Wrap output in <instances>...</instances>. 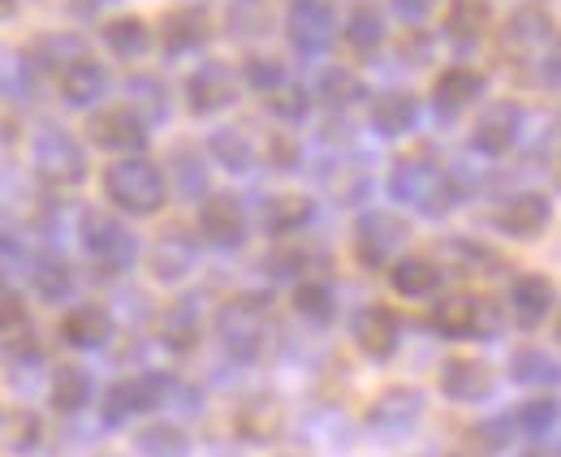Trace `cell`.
<instances>
[{
	"label": "cell",
	"mask_w": 561,
	"mask_h": 457,
	"mask_svg": "<svg viewBox=\"0 0 561 457\" xmlns=\"http://www.w3.org/2000/svg\"><path fill=\"white\" fill-rule=\"evenodd\" d=\"M208 151H211V160H216L220 169H229V173H247V169L260 160V142H255V134L247 130V126H225V130H216L208 138Z\"/></svg>",
	"instance_id": "83f0119b"
},
{
	"label": "cell",
	"mask_w": 561,
	"mask_h": 457,
	"mask_svg": "<svg viewBox=\"0 0 561 457\" xmlns=\"http://www.w3.org/2000/svg\"><path fill=\"white\" fill-rule=\"evenodd\" d=\"M238 432L251 441V445H268L280 436V401L277 397H251L242 410H238Z\"/></svg>",
	"instance_id": "4dcf8cb0"
},
{
	"label": "cell",
	"mask_w": 561,
	"mask_h": 457,
	"mask_svg": "<svg viewBox=\"0 0 561 457\" xmlns=\"http://www.w3.org/2000/svg\"><path fill=\"white\" fill-rule=\"evenodd\" d=\"M160 345L173 350V354H191L199 345V316H195L191 302H173L160 316Z\"/></svg>",
	"instance_id": "8d00e7d4"
},
{
	"label": "cell",
	"mask_w": 561,
	"mask_h": 457,
	"mask_svg": "<svg viewBox=\"0 0 561 457\" xmlns=\"http://www.w3.org/2000/svg\"><path fill=\"white\" fill-rule=\"evenodd\" d=\"M389 195L398 203H411L420 207L423 216H445L454 203H458V182L427 156V151H415V156H402L393 169H389Z\"/></svg>",
	"instance_id": "7a4b0ae2"
},
{
	"label": "cell",
	"mask_w": 561,
	"mask_h": 457,
	"mask_svg": "<svg viewBox=\"0 0 561 457\" xmlns=\"http://www.w3.org/2000/svg\"><path fill=\"white\" fill-rule=\"evenodd\" d=\"M268 267H273L277 276H298V272L307 267V251H277V255L268 260Z\"/></svg>",
	"instance_id": "f5cc1de1"
},
{
	"label": "cell",
	"mask_w": 561,
	"mask_h": 457,
	"mask_svg": "<svg viewBox=\"0 0 561 457\" xmlns=\"http://www.w3.org/2000/svg\"><path fill=\"white\" fill-rule=\"evenodd\" d=\"M91 142L117 156H142L147 147V122L135 104H117L91 117Z\"/></svg>",
	"instance_id": "30bf717a"
},
{
	"label": "cell",
	"mask_w": 561,
	"mask_h": 457,
	"mask_svg": "<svg viewBox=\"0 0 561 457\" xmlns=\"http://www.w3.org/2000/svg\"><path fill=\"white\" fill-rule=\"evenodd\" d=\"M346 44L354 57H376L385 48V18L376 4H354L346 22Z\"/></svg>",
	"instance_id": "e575fe53"
},
{
	"label": "cell",
	"mask_w": 561,
	"mask_h": 457,
	"mask_svg": "<svg viewBox=\"0 0 561 457\" xmlns=\"http://www.w3.org/2000/svg\"><path fill=\"white\" fill-rule=\"evenodd\" d=\"M91 4H100V0H91Z\"/></svg>",
	"instance_id": "680465c9"
},
{
	"label": "cell",
	"mask_w": 561,
	"mask_h": 457,
	"mask_svg": "<svg viewBox=\"0 0 561 457\" xmlns=\"http://www.w3.org/2000/svg\"><path fill=\"white\" fill-rule=\"evenodd\" d=\"M354 345L367 354V358H393L398 354V341H402V324L389 307H363L354 316Z\"/></svg>",
	"instance_id": "ffe728a7"
},
{
	"label": "cell",
	"mask_w": 561,
	"mask_h": 457,
	"mask_svg": "<svg viewBox=\"0 0 561 457\" xmlns=\"http://www.w3.org/2000/svg\"><path fill=\"white\" fill-rule=\"evenodd\" d=\"M420 126V100L411 91H380L371 100V130L385 138H402Z\"/></svg>",
	"instance_id": "603a6c76"
},
{
	"label": "cell",
	"mask_w": 561,
	"mask_h": 457,
	"mask_svg": "<svg viewBox=\"0 0 561 457\" xmlns=\"http://www.w3.org/2000/svg\"><path fill=\"white\" fill-rule=\"evenodd\" d=\"M130 91H135V100L147 104L142 122H147V117H164V113H169V104H164V87H160L156 78H135V82H130Z\"/></svg>",
	"instance_id": "f907efd6"
},
{
	"label": "cell",
	"mask_w": 561,
	"mask_h": 457,
	"mask_svg": "<svg viewBox=\"0 0 561 457\" xmlns=\"http://www.w3.org/2000/svg\"><path fill=\"white\" fill-rule=\"evenodd\" d=\"M484 91H489V78H484L480 69L449 66L440 78H436V87H432V108H436V113H445V117H454V113L471 108Z\"/></svg>",
	"instance_id": "44dd1931"
},
{
	"label": "cell",
	"mask_w": 561,
	"mask_h": 457,
	"mask_svg": "<svg viewBox=\"0 0 561 457\" xmlns=\"http://www.w3.org/2000/svg\"><path fill=\"white\" fill-rule=\"evenodd\" d=\"M264 100H268V113H273L277 122H285V126H298V122L311 113V91L298 87V82H289V78L280 82L277 91H268Z\"/></svg>",
	"instance_id": "b9f144b4"
},
{
	"label": "cell",
	"mask_w": 561,
	"mask_h": 457,
	"mask_svg": "<svg viewBox=\"0 0 561 457\" xmlns=\"http://www.w3.org/2000/svg\"><path fill=\"white\" fill-rule=\"evenodd\" d=\"M432 9H436V0H393V13H398L402 22H411V26L427 22Z\"/></svg>",
	"instance_id": "816d5d0a"
},
{
	"label": "cell",
	"mask_w": 561,
	"mask_h": 457,
	"mask_svg": "<svg viewBox=\"0 0 561 457\" xmlns=\"http://www.w3.org/2000/svg\"><path fill=\"white\" fill-rule=\"evenodd\" d=\"M449 457H467V454H449Z\"/></svg>",
	"instance_id": "6f0895ef"
},
{
	"label": "cell",
	"mask_w": 561,
	"mask_h": 457,
	"mask_svg": "<svg viewBox=\"0 0 561 457\" xmlns=\"http://www.w3.org/2000/svg\"><path fill=\"white\" fill-rule=\"evenodd\" d=\"M31 57L48 69H70L73 61H82V57H87V44H82L78 35H44V39L35 44V53H31Z\"/></svg>",
	"instance_id": "7bdbcfd3"
},
{
	"label": "cell",
	"mask_w": 561,
	"mask_h": 457,
	"mask_svg": "<svg viewBox=\"0 0 561 457\" xmlns=\"http://www.w3.org/2000/svg\"><path fill=\"white\" fill-rule=\"evenodd\" d=\"M108 95V69L91 57L73 61L70 69H61V100L73 104V108H91L95 100Z\"/></svg>",
	"instance_id": "484cf974"
},
{
	"label": "cell",
	"mask_w": 561,
	"mask_h": 457,
	"mask_svg": "<svg viewBox=\"0 0 561 457\" xmlns=\"http://www.w3.org/2000/svg\"><path fill=\"white\" fill-rule=\"evenodd\" d=\"M233 100H238V78L225 66H199L186 78V104H191V113H199V117L225 113Z\"/></svg>",
	"instance_id": "d6986e66"
},
{
	"label": "cell",
	"mask_w": 561,
	"mask_h": 457,
	"mask_svg": "<svg viewBox=\"0 0 561 457\" xmlns=\"http://www.w3.org/2000/svg\"><path fill=\"white\" fill-rule=\"evenodd\" d=\"M294 311H298L302 320H311V324H329V320L337 316V294H333V285H324V281H302V285L294 289Z\"/></svg>",
	"instance_id": "60d3db41"
},
{
	"label": "cell",
	"mask_w": 561,
	"mask_h": 457,
	"mask_svg": "<svg viewBox=\"0 0 561 457\" xmlns=\"http://www.w3.org/2000/svg\"><path fill=\"white\" fill-rule=\"evenodd\" d=\"M285 39L298 57H320L337 39V9L329 0H294L285 18Z\"/></svg>",
	"instance_id": "8992f818"
},
{
	"label": "cell",
	"mask_w": 561,
	"mask_h": 457,
	"mask_svg": "<svg viewBox=\"0 0 561 457\" xmlns=\"http://www.w3.org/2000/svg\"><path fill=\"white\" fill-rule=\"evenodd\" d=\"M316 216V203L307 195H273L264 198L260 207V225L268 238H289V233H302Z\"/></svg>",
	"instance_id": "cb8c5ba5"
},
{
	"label": "cell",
	"mask_w": 561,
	"mask_h": 457,
	"mask_svg": "<svg viewBox=\"0 0 561 457\" xmlns=\"http://www.w3.org/2000/svg\"><path fill=\"white\" fill-rule=\"evenodd\" d=\"M139 457H191V436L178 423H147L135 436Z\"/></svg>",
	"instance_id": "ab89813d"
},
{
	"label": "cell",
	"mask_w": 561,
	"mask_h": 457,
	"mask_svg": "<svg viewBox=\"0 0 561 457\" xmlns=\"http://www.w3.org/2000/svg\"><path fill=\"white\" fill-rule=\"evenodd\" d=\"M91 397H95V380H91V372H87V367H78V363H61V367L53 372L48 401H53V410H57V414H78V410H87V405H91Z\"/></svg>",
	"instance_id": "4316f807"
},
{
	"label": "cell",
	"mask_w": 561,
	"mask_h": 457,
	"mask_svg": "<svg viewBox=\"0 0 561 457\" xmlns=\"http://www.w3.org/2000/svg\"><path fill=\"white\" fill-rule=\"evenodd\" d=\"M242 82H247L251 91L268 95V91H277L280 82H285V61H280V57H268V53H251V57L242 61Z\"/></svg>",
	"instance_id": "ee69618b"
},
{
	"label": "cell",
	"mask_w": 561,
	"mask_h": 457,
	"mask_svg": "<svg viewBox=\"0 0 561 457\" xmlns=\"http://www.w3.org/2000/svg\"><path fill=\"white\" fill-rule=\"evenodd\" d=\"M104 44H108V53H113V57L135 61V57H142V53L151 48V26L142 22L139 13L108 18V22H104Z\"/></svg>",
	"instance_id": "f546056e"
},
{
	"label": "cell",
	"mask_w": 561,
	"mask_h": 457,
	"mask_svg": "<svg viewBox=\"0 0 561 457\" xmlns=\"http://www.w3.org/2000/svg\"><path fill=\"white\" fill-rule=\"evenodd\" d=\"M18 328H26V307H22V294L0 276V332H18Z\"/></svg>",
	"instance_id": "c3c4849f"
},
{
	"label": "cell",
	"mask_w": 561,
	"mask_h": 457,
	"mask_svg": "<svg viewBox=\"0 0 561 457\" xmlns=\"http://www.w3.org/2000/svg\"><path fill=\"white\" fill-rule=\"evenodd\" d=\"M558 397L553 392H545V397H531V401H523L518 405V414H514V432H523V436H531L536 445L540 441H549L553 432H558Z\"/></svg>",
	"instance_id": "f35d334b"
},
{
	"label": "cell",
	"mask_w": 561,
	"mask_h": 457,
	"mask_svg": "<svg viewBox=\"0 0 561 457\" xmlns=\"http://www.w3.org/2000/svg\"><path fill=\"white\" fill-rule=\"evenodd\" d=\"M316 95H320V104L324 108H351V104H358L363 95H367V87H363V78L354 73V69L346 66H329L324 73H320V82H316Z\"/></svg>",
	"instance_id": "74e56055"
},
{
	"label": "cell",
	"mask_w": 561,
	"mask_h": 457,
	"mask_svg": "<svg viewBox=\"0 0 561 457\" xmlns=\"http://www.w3.org/2000/svg\"><path fill=\"white\" fill-rule=\"evenodd\" d=\"M216 336L238 363H255L268 336V294H233L216 311Z\"/></svg>",
	"instance_id": "3957f363"
},
{
	"label": "cell",
	"mask_w": 561,
	"mask_h": 457,
	"mask_svg": "<svg viewBox=\"0 0 561 457\" xmlns=\"http://www.w3.org/2000/svg\"><path fill=\"white\" fill-rule=\"evenodd\" d=\"M407 242V225L389 212H367L354 225V260L363 267H389Z\"/></svg>",
	"instance_id": "ba28073f"
},
{
	"label": "cell",
	"mask_w": 561,
	"mask_h": 457,
	"mask_svg": "<svg viewBox=\"0 0 561 457\" xmlns=\"http://www.w3.org/2000/svg\"><path fill=\"white\" fill-rule=\"evenodd\" d=\"M31 160H35V173L44 178V186H78L87 178V156H82V142L70 130H48L35 134V147H31Z\"/></svg>",
	"instance_id": "277c9868"
},
{
	"label": "cell",
	"mask_w": 561,
	"mask_h": 457,
	"mask_svg": "<svg viewBox=\"0 0 561 457\" xmlns=\"http://www.w3.org/2000/svg\"><path fill=\"white\" fill-rule=\"evenodd\" d=\"M518 130H523V104L518 100H501V104H492L489 113L476 122V130H471V147L480 151V156H505L514 142H518Z\"/></svg>",
	"instance_id": "9a60e30c"
},
{
	"label": "cell",
	"mask_w": 561,
	"mask_h": 457,
	"mask_svg": "<svg viewBox=\"0 0 561 457\" xmlns=\"http://www.w3.org/2000/svg\"><path fill=\"white\" fill-rule=\"evenodd\" d=\"M211 39V22H208V9L199 4H186V9H173L160 18V48L169 57H186L195 48H204Z\"/></svg>",
	"instance_id": "ac0fdd59"
},
{
	"label": "cell",
	"mask_w": 561,
	"mask_h": 457,
	"mask_svg": "<svg viewBox=\"0 0 561 457\" xmlns=\"http://www.w3.org/2000/svg\"><path fill=\"white\" fill-rule=\"evenodd\" d=\"M199 233L208 238L211 247H220V251H238V247L247 242V233H251L242 198L238 195L204 198V207H199Z\"/></svg>",
	"instance_id": "7c38bea8"
},
{
	"label": "cell",
	"mask_w": 561,
	"mask_h": 457,
	"mask_svg": "<svg viewBox=\"0 0 561 457\" xmlns=\"http://www.w3.org/2000/svg\"><path fill=\"white\" fill-rule=\"evenodd\" d=\"M82 247L104 272H126L139 255V238L108 212H87L82 216Z\"/></svg>",
	"instance_id": "5b68a950"
},
{
	"label": "cell",
	"mask_w": 561,
	"mask_h": 457,
	"mask_svg": "<svg viewBox=\"0 0 561 457\" xmlns=\"http://www.w3.org/2000/svg\"><path fill=\"white\" fill-rule=\"evenodd\" d=\"M553 302H558V289H553L549 276H540V272L514 276V285H510V316H514L518 328H540L553 316Z\"/></svg>",
	"instance_id": "e0dca14e"
},
{
	"label": "cell",
	"mask_w": 561,
	"mask_h": 457,
	"mask_svg": "<svg viewBox=\"0 0 561 457\" xmlns=\"http://www.w3.org/2000/svg\"><path fill=\"white\" fill-rule=\"evenodd\" d=\"M432 328L440 336H449V341H471V336H492L496 316H492L489 302L476 298V294H449V298L436 302Z\"/></svg>",
	"instance_id": "9c48e42d"
},
{
	"label": "cell",
	"mask_w": 561,
	"mask_h": 457,
	"mask_svg": "<svg viewBox=\"0 0 561 457\" xmlns=\"http://www.w3.org/2000/svg\"><path fill=\"white\" fill-rule=\"evenodd\" d=\"M61 336L70 341L73 350H100L113 336V316L100 302H82L61 320Z\"/></svg>",
	"instance_id": "d4e9b609"
},
{
	"label": "cell",
	"mask_w": 561,
	"mask_h": 457,
	"mask_svg": "<svg viewBox=\"0 0 561 457\" xmlns=\"http://www.w3.org/2000/svg\"><path fill=\"white\" fill-rule=\"evenodd\" d=\"M173 169H178V191H182V198H204L211 195L208 191V164L199 160V156H191V151H178L173 156Z\"/></svg>",
	"instance_id": "f6af8a7d"
},
{
	"label": "cell",
	"mask_w": 561,
	"mask_h": 457,
	"mask_svg": "<svg viewBox=\"0 0 561 457\" xmlns=\"http://www.w3.org/2000/svg\"><path fill=\"white\" fill-rule=\"evenodd\" d=\"M492 220H496V229L505 238H540L549 229V220H553V203H549L545 191H518V195H510L496 207Z\"/></svg>",
	"instance_id": "5bb4252c"
},
{
	"label": "cell",
	"mask_w": 561,
	"mask_h": 457,
	"mask_svg": "<svg viewBox=\"0 0 561 457\" xmlns=\"http://www.w3.org/2000/svg\"><path fill=\"white\" fill-rule=\"evenodd\" d=\"M423 392L411 385H398V389H385L371 405H367V427L380 432V436H407L415 423L423 419Z\"/></svg>",
	"instance_id": "4fadbf2b"
},
{
	"label": "cell",
	"mask_w": 561,
	"mask_h": 457,
	"mask_svg": "<svg viewBox=\"0 0 561 457\" xmlns=\"http://www.w3.org/2000/svg\"><path fill=\"white\" fill-rule=\"evenodd\" d=\"M389 285H393V294H402V298H432V294L440 289V267L432 260H423V255L393 260Z\"/></svg>",
	"instance_id": "f1b7e54d"
},
{
	"label": "cell",
	"mask_w": 561,
	"mask_h": 457,
	"mask_svg": "<svg viewBox=\"0 0 561 457\" xmlns=\"http://www.w3.org/2000/svg\"><path fill=\"white\" fill-rule=\"evenodd\" d=\"M492 22V9L489 0H454L449 13H445V35L454 44H476Z\"/></svg>",
	"instance_id": "d590c367"
},
{
	"label": "cell",
	"mask_w": 561,
	"mask_h": 457,
	"mask_svg": "<svg viewBox=\"0 0 561 457\" xmlns=\"http://www.w3.org/2000/svg\"><path fill=\"white\" fill-rule=\"evenodd\" d=\"M31 289L44 302H66L73 294V267L61 255H35V263H31Z\"/></svg>",
	"instance_id": "1f68e13d"
},
{
	"label": "cell",
	"mask_w": 561,
	"mask_h": 457,
	"mask_svg": "<svg viewBox=\"0 0 561 457\" xmlns=\"http://www.w3.org/2000/svg\"><path fill=\"white\" fill-rule=\"evenodd\" d=\"M169 397V376H156V372H142V376H130V380H117L108 385L104 401H100V419L108 427H122L126 419L135 414H147V410H160Z\"/></svg>",
	"instance_id": "52a82bcc"
},
{
	"label": "cell",
	"mask_w": 561,
	"mask_h": 457,
	"mask_svg": "<svg viewBox=\"0 0 561 457\" xmlns=\"http://www.w3.org/2000/svg\"><path fill=\"white\" fill-rule=\"evenodd\" d=\"M104 195L126 216H156L169 198V178L147 156H122L104 169Z\"/></svg>",
	"instance_id": "6da1fadb"
},
{
	"label": "cell",
	"mask_w": 561,
	"mask_h": 457,
	"mask_svg": "<svg viewBox=\"0 0 561 457\" xmlns=\"http://www.w3.org/2000/svg\"><path fill=\"white\" fill-rule=\"evenodd\" d=\"M440 392L449 401H458V405H480L496 392V376L480 358H449L440 367Z\"/></svg>",
	"instance_id": "2e32d148"
},
{
	"label": "cell",
	"mask_w": 561,
	"mask_h": 457,
	"mask_svg": "<svg viewBox=\"0 0 561 457\" xmlns=\"http://www.w3.org/2000/svg\"><path fill=\"white\" fill-rule=\"evenodd\" d=\"M449 251L462 260V263H458L462 272H484V276L501 272V255H496V251H489L484 242H454Z\"/></svg>",
	"instance_id": "7dc6e473"
},
{
	"label": "cell",
	"mask_w": 561,
	"mask_h": 457,
	"mask_svg": "<svg viewBox=\"0 0 561 457\" xmlns=\"http://www.w3.org/2000/svg\"><path fill=\"white\" fill-rule=\"evenodd\" d=\"M39 436H44V423H39L31 410H22V414L13 419V441H9V449H13V454H35V449H39Z\"/></svg>",
	"instance_id": "681fc988"
},
{
	"label": "cell",
	"mask_w": 561,
	"mask_h": 457,
	"mask_svg": "<svg viewBox=\"0 0 561 457\" xmlns=\"http://www.w3.org/2000/svg\"><path fill=\"white\" fill-rule=\"evenodd\" d=\"M510 380L514 385H531V389H553L558 385V358L545 354L540 345H523L510 358Z\"/></svg>",
	"instance_id": "d6a6232c"
},
{
	"label": "cell",
	"mask_w": 561,
	"mask_h": 457,
	"mask_svg": "<svg viewBox=\"0 0 561 457\" xmlns=\"http://www.w3.org/2000/svg\"><path fill=\"white\" fill-rule=\"evenodd\" d=\"M523 457H558V454H553V445H545V449H540V445H536V449H531V454H523Z\"/></svg>",
	"instance_id": "9f6ffc18"
},
{
	"label": "cell",
	"mask_w": 561,
	"mask_h": 457,
	"mask_svg": "<svg viewBox=\"0 0 561 457\" xmlns=\"http://www.w3.org/2000/svg\"><path fill=\"white\" fill-rule=\"evenodd\" d=\"M549 44H553V18L540 4H523L501 22V53H510L514 61H527Z\"/></svg>",
	"instance_id": "8fae6325"
},
{
	"label": "cell",
	"mask_w": 561,
	"mask_h": 457,
	"mask_svg": "<svg viewBox=\"0 0 561 457\" xmlns=\"http://www.w3.org/2000/svg\"><path fill=\"white\" fill-rule=\"evenodd\" d=\"M264 160H273L277 169H294V164H298V147H289L285 138H273V142L264 147Z\"/></svg>",
	"instance_id": "db71d44e"
},
{
	"label": "cell",
	"mask_w": 561,
	"mask_h": 457,
	"mask_svg": "<svg viewBox=\"0 0 561 457\" xmlns=\"http://www.w3.org/2000/svg\"><path fill=\"white\" fill-rule=\"evenodd\" d=\"M225 26L233 39H264L273 31V0H229Z\"/></svg>",
	"instance_id": "836d02e7"
},
{
	"label": "cell",
	"mask_w": 561,
	"mask_h": 457,
	"mask_svg": "<svg viewBox=\"0 0 561 457\" xmlns=\"http://www.w3.org/2000/svg\"><path fill=\"white\" fill-rule=\"evenodd\" d=\"M13 9H18V0H0V22H9V18H13Z\"/></svg>",
	"instance_id": "11a10c76"
},
{
	"label": "cell",
	"mask_w": 561,
	"mask_h": 457,
	"mask_svg": "<svg viewBox=\"0 0 561 457\" xmlns=\"http://www.w3.org/2000/svg\"><path fill=\"white\" fill-rule=\"evenodd\" d=\"M195 263H199V247L191 242V233L173 229V233H164V238L156 242V251H151V276L164 281V285H178L182 276L195 272Z\"/></svg>",
	"instance_id": "7402d4cb"
},
{
	"label": "cell",
	"mask_w": 561,
	"mask_h": 457,
	"mask_svg": "<svg viewBox=\"0 0 561 457\" xmlns=\"http://www.w3.org/2000/svg\"><path fill=\"white\" fill-rule=\"evenodd\" d=\"M467 436H471V445H476L480 454H505V449L514 445V419H484V423H476Z\"/></svg>",
	"instance_id": "bcb514c9"
}]
</instances>
